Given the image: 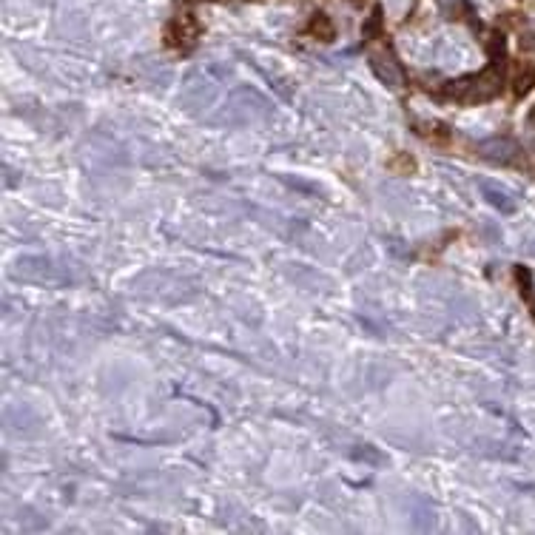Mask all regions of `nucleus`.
<instances>
[{"label":"nucleus","mask_w":535,"mask_h":535,"mask_svg":"<svg viewBox=\"0 0 535 535\" xmlns=\"http://www.w3.org/2000/svg\"><path fill=\"white\" fill-rule=\"evenodd\" d=\"M501 92V74L496 66H490V69H484L476 77H467V80H456L447 94L450 97H456L459 103H484V100H490V97H496Z\"/></svg>","instance_id":"obj_1"}]
</instances>
